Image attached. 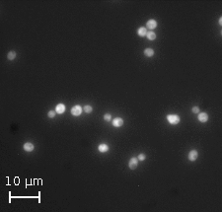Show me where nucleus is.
Returning <instances> with one entry per match:
<instances>
[{
    "label": "nucleus",
    "mask_w": 222,
    "mask_h": 212,
    "mask_svg": "<svg viewBox=\"0 0 222 212\" xmlns=\"http://www.w3.org/2000/svg\"><path fill=\"white\" fill-rule=\"evenodd\" d=\"M137 34H138V36H139V37H145V36L147 35V29H146V28H144V27L139 28V29H138V31H137Z\"/></svg>",
    "instance_id": "obj_10"
},
{
    "label": "nucleus",
    "mask_w": 222,
    "mask_h": 212,
    "mask_svg": "<svg viewBox=\"0 0 222 212\" xmlns=\"http://www.w3.org/2000/svg\"><path fill=\"white\" fill-rule=\"evenodd\" d=\"M15 57H16V52H15L14 50H11V51L8 52L7 58H8L9 60H13V59H15Z\"/></svg>",
    "instance_id": "obj_14"
},
{
    "label": "nucleus",
    "mask_w": 222,
    "mask_h": 212,
    "mask_svg": "<svg viewBox=\"0 0 222 212\" xmlns=\"http://www.w3.org/2000/svg\"><path fill=\"white\" fill-rule=\"evenodd\" d=\"M146 27H147L148 29H150V30H154V29L157 27V22L153 19L149 20V21L146 23Z\"/></svg>",
    "instance_id": "obj_6"
},
{
    "label": "nucleus",
    "mask_w": 222,
    "mask_h": 212,
    "mask_svg": "<svg viewBox=\"0 0 222 212\" xmlns=\"http://www.w3.org/2000/svg\"><path fill=\"white\" fill-rule=\"evenodd\" d=\"M92 111H93V109H92V107H91V106L87 105V106H85V107H84V112H85V113L90 114V113H92Z\"/></svg>",
    "instance_id": "obj_15"
},
{
    "label": "nucleus",
    "mask_w": 222,
    "mask_h": 212,
    "mask_svg": "<svg viewBox=\"0 0 222 212\" xmlns=\"http://www.w3.org/2000/svg\"><path fill=\"white\" fill-rule=\"evenodd\" d=\"M167 119L171 124H178L180 122V116L177 115H170L167 116Z\"/></svg>",
    "instance_id": "obj_1"
},
{
    "label": "nucleus",
    "mask_w": 222,
    "mask_h": 212,
    "mask_svg": "<svg viewBox=\"0 0 222 212\" xmlns=\"http://www.w3.org/2000/svg\"><path fill=\"white\" fill-rule=\"evenodd\" d=\"M137 165H138V159L133 157L129 160V163H128V167L131 169V170H135L137 168Z\"/></svg>",
    "instance_id": "obj_2"
},
{
    "label": "nucleus",
    "mask_w": 222,
    "mask_h": 212,
    "mask_svg": "<svg viewBox=\"0 0 222 212\" xmlns=\"http://www.w3.org/2000/svg\"><path fill=\"white\" fill-rule=\"evenodd\" d=\"M198 156H199V153H198V151L197 150H192L190 153H189V160L190 161H192V162H194V161H196L197 159H198Z\"/></svg>",
    "instance_id": "obj_4"
},
{
    "label": "nucleus",
    "mask_w": 222,
    "mask_h": 212,
    "mask_svg": "<svg viewBox=\"0 0 222 212\" xmlns=\"http://www.w3.org/2000/svg\"><path fill=\"white\" fill-rule=\"evenodd\" d=\"M112 123H113L114 126H116V127H120V126H121V125L123 124V119L121 118V117H116V118L113 119Z\"/></svg>",
    "instance_id": "obj_5"
},
{
    "label": "nucleus",
    "mask_w": 222,
    "mask_h": 212,
    "mask_svg": "<svg viewBox=\"0 0 222 212\" xmlns=\"http://www.w3.org/2000/svg\"><path fill=\"white\" fill-rule=\"evenodd\" d=\"M104 119H105V120H107V121H110V120L112 119V117H111V115H109V114H106V115L104 116Z\"/></svg>",
    "instance_id": "obj_18"
},
{
    "label": "nucleus",
    "mask_w": 222,
    "mask_h": 212,
    "mask_svg": "<svg viewBox=\"0 0 222 212\" xmlns=\"http://www.w3.org/2000/svg\"><path fill=\"white\" fill-rule=\"evenodd\" d=\"M98 148H99V151L102 152V153H105V152H108V151H109V146H108L107 144H105V143L100 144Z\"/></svg>",
    "instance_id": "obj_11"
},
{
    "label": "nucleus",
    "mask_w": 222,
    "mask_h": 212,
    "mask_svg": "<svg viewBox=\"0 0 222 212\" xmlns=\"http://www.w3.org/2000/svg\"><path fill=\"white\" fill-rule=\"evenodd\" d=\"M199 120L201 122H206L208 120V115L205 113H200L199 114Z\"/></svg>",
    "instance_id": "obj_8"
},
{
    "label": "nucleus",
    "mask_w": 222,
    "mask_h": 212,
    "mask_svg": "<svg viewBox=\"0 0 222 212\" xmlns=\"http://www.w3.org/2000/svg\"><path fill=\"white\" fill-rule=\"evenodd\" d=\"M71 114L75 116H80L81 114H82V108H81L80 106H78V105H77V106H74V107L71 109Z\"/></svg>",
    "instance_id": "obj_3"
},
{
    "label": "nucleus",
    "mask_w": 222,
    "mask_h": 212,
    "mask_svg": "<svg viewBox=\"0 0 222 212\" xmlns=\"http://www.w3.org/2000/svg\"><path fill=\"white\" fill-rule=\"evenodd\" d=\"M144 54H145L146 56H148V57H151V56L154 55V50H153L152 48H146V49L144 50Z\"/></svg>",
    "instance_id": "obj_12"
},
{
    "label": "nucleus",
    "mask_w": 222,
    "mask_h": 212,
    "mask_svg": "<svg viewBox=\"0 0 222 212\" xmlns=\"http://www.w3.org/2000/svg\"><path fill=\"white\" fill-rule=\"evenodd\" d=\"M219 24H220V25H222V17L219 19Z\"/></svg>",
    "instance_id": "obj_20"
},
{
    "label": "nucleus",
    "mask_w": 222,
    "mask_h": 212,
    "mask_svg": "<svg viewBox=\"0 0 222 212\" xmlns=\"http://www.w3.org/2000/svg\"><path fill=\"white\" fill-rule=\"evenodd\" d=\"M24 150L25 151H27V152H31V151H33L34 150V148H35V146H34V144L33 143H30V142H27V143H25L24 144Z\"/></svg>",
    "instance_id": "obj_7"
},
{
    "label": "nucleus",
    "mask_w": 222,
    "mask_h": 212,
    "mask_svg": "<svg viewBox=\"0 0 222 212\" xmlns=\"http://www.w3.org/2000/svg\"><path fill=\"white\" fill-rule=\"evenodd\" d=\"M55 112L57 114H63L65 112V106L63 104H58L55 108Z\"/></svg>",
    "instance_id": "obj_9"
},
{
    "label": "nucleus",
    "mask_w": 222,
    "mask_h": 212,
    "mask_svg": "<svg viewBox=\"0 0 222 212\" xmlns=\"http://www.w3.org/2000/svg\"><path fill=\"white\" fill-rule=\"evenodd\" d=\"M137 159H138L139 161H144V160L146 159V156H145V154H139Z\"/></svg>",
    "instance_id": "obj_17"
},
{
    "label": "nucleus",
    "mask_w": 222,
    "mask_h": 212,
    "mask_svg": "<svg viewBox=\"0 0 222 212\" xmlns=\"http://www.w3.org/2000/svg\"><path fill=\"white\" fill-rule=\"evenodd\" d=\"M193 113H195V114H199V113H200V109H199V107H194V108H193Z\"/></svg>",
    "instance_id": "obj_19"
},
{
    "label": "nucleus",
    "mask_w": 222,
    "mask_h": 212,
    "mask_svg": "<svg viewBox=\"0 0 222 212\" xmlns=\"http://www.w3.org/2000/svg\"><path fill=\"white\" fill-rule=\"evenodd\" d=\"M146 37H147V39H148L153 40V39H156V34H155L154 32H152V31H150V32H147Z\"/></svg>",
    "instance_id": "obj_13"
},
{
    "label": "nucleus",
    "mask_w": 222,
    "mask_h": 212,
    "mask_svg": "<svg viewBox=\"0 0 222 212\" xmlns=\"http://www.w3.org/2000/svg\"><path fill=\"white\" fill-rule=\"evenodd\" d=\"M56 115V112H54V111H49L48 112V114H47V116L48 117H50V118H52V117H54Z\"/></svg>",
    "instance_id": "obj_16"
}]
</instances>
